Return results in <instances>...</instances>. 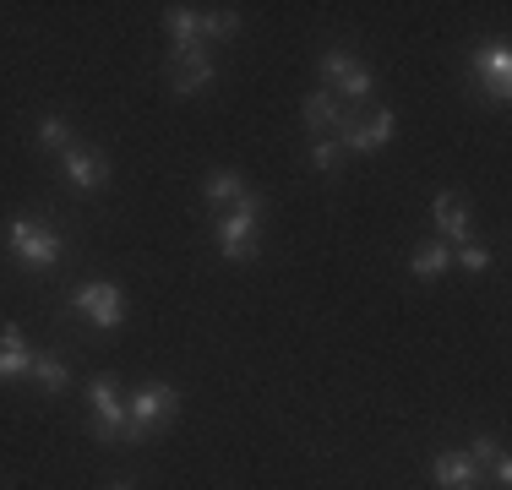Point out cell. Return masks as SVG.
I'll list each match as a JSON object with an SVG mask.
<instances>
[{
    "instance_id": "20",
    "label": "cell",
    "mask_w": 512,
    "mask_h": 490,
    "mask_svg": "<svg viewBox=\"0 0 512 490\" xmlns=\"http://www.w3.org/2000/svg\"><path fill=\"white\" fill-rule=\"evenodd\" d=\"M39 147H71V126L60 115H44L39 120Z\"/></svg>"
},
{
    "instance_id": "12",
    "label": "cell",
    "mask_w": 512,
    "mask_h": 490,
    "mask_svg": "<svg viewBox=\"0 0 512 490\" xmlns=\"http://www.w3.org/2000/svg\"><path fill=\"white\" fill-rule=\"evenodd\" d=\"M164 28H169V44H175V55L207 49V44H202V17H197L191 6H169V11H164Z\"/></svg>"
},
{
    "instance_id": "22",
    "label": "cell",
    "mask_w": 512,
    "mask_h": 490,
    "mask_svg": "<svg viewBox=\"0 0 512 490\" xmlns=\"http://www.w3.org/2000/svg\"><path fill=\"white\" fill-rule=\"evenodd\" d=\"M338 158H344V153H338V142H327V137H322V142L311 147V164H316V169H333Z\"/></svg>"
},
{
    "instance_id": "4",
    "label": "cell",
    "mask_w": 512,
    "mask_h": 490,
    "mask_svg": "<svg viewBox=\"0 0 512 490\" xmlns=\"http://www.w3.org/2000/svg\"><path fill=\"white\" fill-rule=\"evenodd\" d=\"M93 403V441H126V398H120L115 376H99L88 387Z\"/></svg>"
},
{
    "instance_id": "23",
    "label": "cell",
    "mask_w": 512,
    "mask_h": 490,
    "mask_svg": "<svg viewBox=\"0 0 512 490\" xmlns=\"http://www.w3.org/2000/svg\"><path fill=\"white\" fill-rule=\"evenodd\" d=\"M469 458H474V463H491V458H496V441H491V436H480V441L469 447Z\"/></svg>"
},
{
    "instance_id": "13",
    "label": "cell",
    "mask_w": 512,
    "mask_h": 490,
    "mask_svg": "<svg viewBox=\"0 0 512 490\" xmlns=\"http://www.w3.org/2000/svg\"><path fill=\"white\" fill-rule=\"evenodd\" d=\"M431 224H436V235H453V240H463L469 235V207H463V196H436L431 202Z\"/></svg>"
},
{
    "instance_id": "6",
    "label": "cell",
    "mask_w": 512,
    "mask_h": 490,
    "mask_svg": "<svg viewBox=\"0 0 512 490\" xmlns=\"http://www.w3.org/2000/svg\"><path fill=\"white\" fill-rule=\"evenodd\" d=\"M71 300H77V311L88 316L93 327H104V333H115V327L126 322V294L115 284H82Z\"/></svg>"
},
{
    "instance_id": "15",
    "label": "cell",
    "mask_w": 512,
    "mask_h": 490,
    "mask_svg": "<svg viewBox=\"0 0 512 490\" xmlns=\"http://www.w3.org/2000/svg\"><path fill=\"white\" fill-rule=\"evenodd\" d=\"M22 371H33V354H28V343H22L17 327H6V333H0V382H11V376H22Z\"/></svg>"
},
{
    "instance_id": "25",
    "label": "cell",
    "mask_w": 512,
    "mask_h": 490,
    "mask_svg": "<svg viewBox=\"0 0 512 490\" xmlns=\"http://www.w3.org/2000/svg\"><path fill=\"white\" fill-rule=\"evenodd\" d=\"M109 490H131V485H109Z\"/></svg>"
},
{
    "instance_id": "3",
    "label": "cell",
    "mask_w": 512,
    "mask_h": 490,
    "mask_svg": "<svg viewBox=\"0 0 512 490\" xmlns=\"http://www.w3.org/2000/svg\"><path fill=\"white\" fill-rule=\"evenodd\" d=\"M180 414V392L164 382H148L126 398V441H142L158 420H175Z\"/></svg>"
},
{
    "instance_id": "16",
    "label": "cell",
    "mask_w": 512,
    "mask_h": 490,
    "mask_svg": "<svg viewBox=\"0 0 512 490\" xmlns=\"http://www.w3.org/2000/svg\"><path fill=\"white\" fill-rule=\"evenodd\" d=\"M202 191H207V202H213V207H235L240 196H246V180H240L235 169H213Z\"/></svg>"
},
{
    "instance_id": "2",
    "label": "cell",
    "mask_w": 512,
    "mask_h": 490,
    "mask_svg": "<svg viewBox=\"0 0 512 490\" xmlns=\"http://www.w3.org/2000/svg\"><path fill=\"white\" fill-rule=\"evenodd\" d=\"M6 245H11V256L28 262V267H55L60 251H66V245H60V229H50L44 218H28V213L6 224Z\"/></svg>"
},
{
    "instance_id": "7",
    "label": "cell",
    "mask_w": 512,
    "mask_h": 490,
    "mask_svg": "<svg viewBox=\"0 0 512 490\" xmlns=\"http://www.w3.org/2000/svg\"><path fill=\"white\" fill-rule=\"evenodd\" d=\"M393 131H398L393 109H376L365 126H355V120L344 115V126H338V153H376L382 142H393Z\"/></svg>"
},
{
    "instance_id": "8",
    "label": "cell",
    "mask_w": 512,
    "mask_h": 490,
    "mask_svg": "<svg viewBox=\"0 0 512 490\" xmlns=\"http://www.w3.org/2000/svg\"><path fill=\"white\" fill-rule=\"evenodd\" d=\"M474 77L485 82V88H491V98L496 104H502L507 98V82H512V49L496 39V44H480L474 49Z\"/></svg>"
},
{
    "instance_id": "24",
    "label": "cell",
    "mask_w": 512,
    "mask_h": 490,
    "mask_svg": "<svg viewBox=\"0 0 512 490\" xmlns=\"http://www.w3.org/2000/svg\"><path fill=\"white\" fill-rule=\"evenodd\" d=\"M491 474H496V485H502V490L512 485V463L502 458V452H496V458H491Z\"/></svg>"
},
{
    "instance_id": "1",
    "label": "cell",
    "mask_w": 512,
    "mask_h": 490,
    "mask_svg": "<svg viewBox=\"0 0 512 490\" xmlns=\"http://www.w3.org/2000/svg\"><path fill=\"white\" fill-rule=\"evenodd\" d=\"M256 240H262V196L246 191L235 202V213L218 218V256H229V262H246L256 251Z\"/></svg>"
},
{
    "instance_id": "10",
    "label": "cell",
    "mask_w": 512,
    "mask_h": 490,
    "mask_svg": "<svg viewBox=\"0 0 512 490\" xmlns=\"http://www.w3.org/2000/svg\"><path fill=\"white\" fill-rule=\"evenodd\" d=\"M431 480H436V490H474L480 463H474L469 452H442V458L431 463Z\"/></svg>"
},
{
    "instance_id": "5",
    "label": "cell",
    "mask_w": 512,
    "mask_h": 490,
    "mask_svg": "<svg viewBox=\"0 0 512 490\" xmlns=\"http://www.w3.org/2000/svg\"><path fill=\"white\" fill-rule=\"evenodd\" d=\"M322 77L338 88V98H349V109H355L360 98H371V71H365L349 49H327V55H322Z\"/></svg>"
},
{
    "instance_id": "9",
    "label": "cell",
    "mask_w": 512,
    "mask_h": 490,
    "mask_svg": "<svg viewBox=\"0 0 512 490\" xmlns=\"http://www.w3.org/2000/svg\"><path fill=\"white\" fill-rule=\"evenodd\" d=\"M213 82V60H207V49H191V55H175V66H169V88H175V98L197 93Z\"/></svg>"
},
{
    "instance_id": "11",
    "label": "cell",
    "mask_w": 512,
    "mask_h": 490,
    "mask_svg": "<svg viewBox=\"0 0 512 490\" xmlns=\"http://www.w3.org/2000/svg\"><path fill=\"white\" fill-rule=\"evenodd\" d=\"M66 180H71V186H82V191H99L109 180L104 153H93V147H66Z\"/></svg>"
},
{
    "instance_id": "19",
    "label": "cell",
    "mask_w": 512,
    "mask_h": 490,
    "mask_svg": "<svg viewBox=\"0 0 512 490\" xmlns=\"http://www.w3.org/2000/svg\"><path fill=\"white\" fill-rule=\"evenodd\" d=\"M240 28V11H207V17H202V44L207 39H229V33H235Z\"/></svg>"
},
{
    "instance_id": "17",
    "label": "cell",
    "mask_w": 512,
    "mask_h": 490,
    "mask_svg": "<svg viewBox=\"0 0 512 490\" xmlns=\"http://www.w3.org/2000/svg\"><path fill=\"white\" fill-rule=\"evenodd\" d=\"M447 262H453V256H447V245H436V240H425L420 251H414V278H442L447 273Z\"/></svg>"
},
{
    "instance_id": "18",
    "label": "cell",
    "mask_w": 512,
    "mask_h": 490,
    "mask_svg": "<svg viewBox=\"0 0 512 490\" xmlns=\"http://www.w3.org/2000/svg\"><path fill=\"white\" fill-rule=\"evenodd\" d=\"M33 376L44 382V392H60L71 382V371H66V360H55V354H33Z\"/></svg>"
},
{
    "instance_id": "21",
    "label": "cell",
    "mask_w": 512,
    "mask_h": 490,
    "mask_svg": "<svg viewBox=\"0 0 512 490\" xmlns=\"http://www.w3.org/2000/svg\"><path fill=\"white\" fill-rule=\"evenodd\" d=\"M458 262L469 267V273H485V267H491V251H485V245H463Z\"/></svg>"
},
{
    "instance_id": "14",
    "label": "cell",
    "mask_w": 512,
    "mask_h": 490,
    "mask_svg": "<svg viewBox=\"0 0 512 490\" xmlns=\"http://www.w3.org/2000/svg\"><path fill=\"white\" fill-rule=\"evenodd\" d=\"M338 126H344L338 98L333 93H311L306 98V131H311V137H327V131H338Z\"/></svg>"
}]
</instances>
